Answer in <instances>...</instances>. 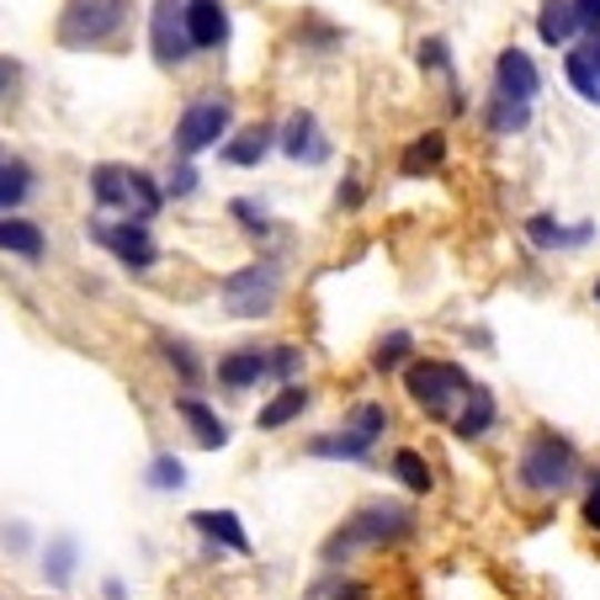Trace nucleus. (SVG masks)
<instances>
[{
    "instance_id": "f257e3e1",
    "label": "nucleus",
    "mask_w": 600,
    "mask_h": 600,
    "mask_svg": "<svg viewBox=\"0 0 600 600\" xmlns=\"http://www.w3.org/2000/svg\"><path fill=\"white\" fill-rule=\"evenodd\" d=\"M409 531H414V516H409L404 504L372 500L324 542V558H346V552H361V548H388V542H404Z\"/></svg>"
},
{
    "instance_id": "f03ea898",
    "label": "nucleus",
    "mask_w": 600,
    "mask_h": 600,
    "mask_svg": "<svg viewBox=\"0 0 600 600\" xmlns=\"http://www.w3.org/2000/svg\"><path fill=\"white\" fill-rule=\"evenodd\" d=\"M91 197L101 208H122L133 223H149L160 213V202H166V192L154 187V176L133 166H97L91 170Z\"/></svg>"
},
{
    "instance_id": "7ed1b4c3",
    "label": "nucleus",
    "mask_w": 600,
    "mask_h": 600,
    "mask_svg": "<svg viewBox=\"0 0 600 600\" xmlns=\"http://www.w3.org/2000/svg\"><path fill=\"white\" fill-rule=\"evenodd\" d=\"M579 479V452L558 431H537L521 447V483L537 494H563Z\"/></svg>"
},
{
    "instance_id": "20e7f679",
    "label": "nucleus",
    "mask_w": 600,
    "mask_h": 600,
    "mask_svg": "<svg viewBox=\"0 0 600 600\" xmlns=\"http://www.w3.org/2000/svg\"><path fill=\"white\" fill-rule=\"evenodd\" d=\"M122 22H128V0H70L59 17V38L70 49H91V43H107Z\"/></svg>"
},
{
    "instance_id": "39448f33",
    "label": "nucleus",
    "mask_w": 600,
    "mask_h": 600,
    "mask_svg": "<svg viewBox=\"0 0 600 600\" xmlns=\"http://www.w3.org/2000/svg\"><path fill=\"white\" fill-rule=\"evenodd\" d=\"M277 292H282V271L271 261L240 266L234 277H223V303H229L234 319H261V313H271Z\"/></svg>"
},
{
    "instance_id": "423d86ee",
    "label": "nucleus",
    "mask_w": 600,
    "mask_h": 600,
    "mask_svg": "<svg viewBox=\"0 0 600 600\" xmlns=\"http://www.w3.org/2000/svg\"><path fill=\"white\" fill-rule=\"evenodd\" d=\"M404 388H409V399L420 409H431V414H447L452 409L457 393H468V372L457 367V361H414L404 372Z\"/></svg>"
},
{
    "instance_id": "0eeeda50",
    "label": "nucleus",
    "mask_w": 600,
    "mask_h": 600,
    "mask_svg": "<svg viewBox=\"0 0 600 600\" xmlns=\"http://www.w3.org/2000/svg\"><path fill=\"white\" fill-rule=\"evenodd\" d=\"M229 122H234V107L223 97H202L192 101L187 112H181V122H176V149L192 160V154H202V149H213L223 133H229Z\"/></svg>"
},
{
    "instance_id": "6e6552de",
    "label": "nucleus",
    "mask_w": 600,
    "mask_h": 600,
    "mask_svg": "<svg viewBox=\"0 0 600 600\" xmlns=\"http://www.w3.org/2000/svg\"><path fill=\"white\" fill-rule=\"evenodd\" d=\"M149 49H154L160 64H181V59L192 53V32H187V6H181V0H154Z\"/></svg>"
},
{
    "instance_id": "1a4fd4ad",
    "label": "nucleus",
    "mask_w": 600,
    "mask_h": 600,
    "mask_svg": "<svg viewBox=\"0 0 600 600\" xmlns=\"http://www.w3.org/2000/svg\"><path fill=\"white\" fill-rule=\"evenodd\" d=\"M91 240L107 244V250H112L122 266H133V271H149L154 256H160L154 240H149V223H133V218H128V223H107V218H97V223H91Z\"/></svg>"
},
{
    "instance_id": "9d476101",
    "label": "nucleus",
    "mask_w": 600,
    "mask_h": 600,
    "mask_svg": "<svg viewBox=\"0 0 600 600\" xmlns=\"http://www.w3.org/2000/svg\"><path fill=\"white\" fill-rule=\"evenodd\" d=\"M494 86H500V97H510V101H521V107H527V101L542 91V74H537V64H531V53L504 49L500 64H494Z\"/></svg>"
},
{
    "instance_id": "9b49d317",
    "label": "nucleus",
    "mask_w": 600,
    "mask_h": 600,
    "mask_svg": "<svg viewBox=\"0 0 600 600\" xmlns=\"http://www.w3.org/2000/svg\"><path fill=\"white\" fill-rule=\"evenodd\" d=\"M187 32H192V49H218L229 38V17L218 0H187Z\"/></svg>"
},
{
    "instance_id": "f8f14e48",
    "label": "nucleus",
    "mask_w": 600,
    "mask_h": 600,
    "mask_svg": "<svg viewBox=\"0 0 600 600\" xmlns=\"http://www.w3.org/2000/svg\"><path fill=\"white\" fill-rule=\"evenodd\" d=\"M261 378H271V357L256 351V346L229 351V357L218 361V383H223V388H250V383H261Z\"/></svg>"
},
{
    "instance_id": "ddd939ff",
    "label": "nucleus",
    "mask_w": 600,
    "mask_h": 600,
    "mask_svg": "<svg viewBox=\"0 0 600 600\" xmlns=\"http://www.w3.org/2000/svg\"><path fill=\"white\" fill-rule=\"evenodd\" d=\"M176 414H181V420L192 426L197 447H208V452H213V447H229V426H223V420H218V414H213L208 404H202V399L181 393V399H176Z\"/></svg>"
},
{
    "instance_id": "4468645a",
    "label": "nucleus",
    "mask_w": 600,
    "mask_h": 600,
    "mask_svg": "<svg viewBox=\"0 0 600 600\" xmlns=\"http://www.w3.org/2000/svg\"><path fill=\"white\" fill-rule=\"evenodd\" d=\"M0 250L6 256H22V261H43V229L32 218H0Z\"/></svg>"
},
{
    "instance_id": "2eb2a0df",
    "label": "nucleus",
    "mask_w": 600,
    "mask_h": 600,
    "mask_svg": "<svg viewBox=\"0 0 600 600\" xmlns=\"http://www.w3.org/2000/svg\"><path fill=\"white\" fill-rule=\"evenodd\" d=\"M192 527L202 531V537L223 542L229 552H250V537H244V527H240V516H234V510H197Z\"/></svg>"
},
{
    "instance_id": "dca6fc26",
    "label": "nucleus",
    "mask_w": 600,
    "mask_h": 600,
    "mask_svg": "<svg viewBox=\"0 0 600 600\" xmlns=\"http://www.w3.org/2000/svg\"><path fill=\"white\" fill-rule=\"evenodd\" d=\"M537 32L548 49H563L569 38L579 32V17H574V0H542V17H537Z\"/></svg>"
},
{
    "instance_id": "f3484780",
    "label": "nucleus",
    "mask_w": 600,
    "mask_h": 600,
    "mask_svg": "<svg viewBox=\"0 0 600 600\" xmlns=\"http://www.w3.org/2000/svg\"><path fill=\"white\" fill-rule=\"evenodd\" d=\"M271 144H277V128L256 122V128H244L234 144H223V160H229V166H261L266 154H271Z\"/></svg>"
},
{
    "instance_id": "a211bd4d",
    "label": "nucleus",
    "mask_w": 600,
    "mask_h": 600,
    "mask_svg": "<svg viewBox=\"0 0 600 600\" xmlns=\"http://www.w3.org/2000/svg\"><path fill=\"white\" fill-rule=\"evenodd\" d=\"M303 409H309V388L288 383L282 393H277V399H271V404L261 409V414H256V426H261V431H282V426H292Z\"/></svg>"
},
{
    "instance_id": "6ab92c4d",
    "label": "nucleus",
    "mask_w": 600,
    "mask_h": 600,
    "mask_svg": "<svg viewBox=\"0 0 600 600\" xmlns=\"http://www.w3.org/2000/svg\"><path fill=\"white\" fill-rule=\"evenodd\" d=\"M489 426H494V393L473 383L468 404L457 414V436H462V441H479V436H489Z\"/></svg>"
},
{
    "instance_id": "aec40b11",
    "label": "nucleus",
    "mask_w": 600,
    "mask_h": 600,
    "mask_svg": "<svg viewBox=\"0 0 600 600\" xmlns=\"http://www.w3.org/2000/svg\"><path fill=\"white\" fill-rule=\"evenodd\" d=\"M282 149H288L292 160H324V154H330V149L319 144V122H313V112H292Z\"/></svg>"
},
{
    "instance_id": "412c9836",
    "label": "nucleus",
    "mask_w": 600,
    "mask_h": 600,
    "mask_svg": "<svg viewBox=\"0 0 600 600\" xmlns=\"http://www.w3.org/2000/svg\"><path fill=\"white\" fill-rule=\"evenodd\" d=\"M527 234H531V244H542V250H558V244H584L596 229L590 223H579V229H563L558 218H548V213H537L527 223Z\"/></svg>"
},
{
    "instance_id": "4be33fe9",
    "label": "nucleus",
    "mask_w": 600,
    "mask_h": 600,
    "mask_svg": "<svg viewBox=\"0 0 600 600\" xmlns=\"http://www.w3.org/2000/svg\"><path fill=\"white\" fill-rule=\"evenodd\" d=\"M447 160V133H420L414 144L404 149V176H426Z\"/></svg>"
},
{
    "instance_id": "5701e85b",
    "label": "nucleus",
    "mask_w": 600,
    "mask_h": 600,
    "mask_svg": "<svg viewBox=\"0 0 600 600\" xmlns=\"http://www.w3.org/2000/svg\"><path fill=\"white\" fill-rule=\"evenodd\" d=\"M309 452L313 457H351V462H361V457L372 452V441H361L357 431H336V436H313Z\"/></svg>"
},
{
    "instance_id": "b1692460",
    "label": "nucleus",
    "mask_w": 600,
    "mask_h": 600,
    "mask_svg": "<svg viewBox=\"0 0 600 600\" xmlns=\"http://www.w3.org/2000/svg\"><path fill=\"white\" fill-rule=\"evenodd\" d=\"M27 192H32V166H22V160H0V213L17 208Z\"/></svg>"
},
{
    "instance_id": "393cba45",
    "label": "nucleus",
    "mask_w": 600,
    "mask_h": 600,
    "mask_svg": "<svg viewBox=\"0 0 600 600\" xmlns=\"http://www.w3.org/2000/svg\"><path fill=\"white\" fill-rule=\"evenodd\" d=\"M393 473H399V483H404L409 494H431V462L420 452H393Z\"/></svg>"
},
{
    "instance_id": "a878e982",
    "label": "nucleus",
    "mask_w": 600,
    "mask_h": 600,
    "mask_svg": "<svg viewBox=\"0 0 600 600\" xmlns=\"http://www.w3.org/2000/svg\"><path fill=\"white\" fill-rule=\"evenodd\" d=\"M563 70H569V80H574L579 97H584V101H600V70L590 64V53L574 49L569 59H563Z\"/></svg>"
},
{
    "instance_id": "bb28decb",
    "label": "nucleus",
    "mask_w": 600,
    "mask_h": 600,
    "mask_svg": "<svg viewBox=\"0 0 600 600\" xmlns=\"http://www.w3.org/2000/svg\"><path fill=\"white\" fill-rule=\"evenodd\" d=\"M527 122H531V112L521 107V101H510V97L494 91V101H489V128H494V133H521Z\"/></svg>"
},
{
    "instance_id": "cd10ccee",
    "label": "nucleus",
    "mask_w": 600,
    "mask_h": 600,
    "mask_svg": "<svg viewBox=\"0 0 600 600\" xmlns=\"http://www.w3.org/2000/svg\"><path fill=\"white\" fill-rule=\"evenodd\" d=\"M346 431H357L361 441H378V436L388 431V409H378V404H357L351 414H346Z\"/></svg>"
},
{
    "instance_id": "c85d7f7f",
    "label": "nucleus",
    "mask_w": 600,
    "mask_h": 600,
    "mask_svg": "<svg viewBox=\"0 0 600 600\" xmlns=\"http://www.w3.org/2000/svg\"><path fill=\"white\" fill-rule=\"evenodd\" d=\"M409 346H414V340H409L404 330L383 336V340H378V351H372V367H378V372H393V367H404V361H409Z\"/></svg>"
},
{
    "instance_id": "c756f323",
    "label": "nucleus",
    "mask_w": 600,
    "mask_h": 600,
    "mask_svg": "<svg viewBox=\"0 0 600 600\" xmlns=\"http://www.w3.org/2000/svg\"><path fill=\"white\" fill-rule=\"evenodd\" d=\"M160 351H166V361L181 372V383H197L202 378V367H197V357H192V346H181V340H160Z\"/></svg>"
},
{
    "instance_id": "7c9ffc66",
    "label": "nucleus",
    "mask_w": 600,
    "mask_h": 600,
    "mask_svg": "<svg viewBox=\"0 0 600 600\" xmlns=\"http://www.w3.org/2000/svg\"><path fill=\"white\" fill-rule=\"evenodd\" d=\"M271 357V378H282V383H292L298 372H303V351L298 346H277V351H266Z\"/></svg>"
},
{
    "instance_id": "2f4dec72",
    "label": "nucleus",
    "mask_w": 600,
    "mask_h": 600,
    "mask_svg": "<svg viewBox=\"0 0 600 600\" xmlns=\"http://www.w3.org/2000/svg\"><path fill=\"white\" fill-rule=\"evenodd\" d=\"M70 569H74V542L70 537H59L49 552V579L53 584H70Z\"/></svg>"
},
{
    "instance_id": "473e14b6",
    "label": "nucleus",
    "mask_w": 600,
    "mask_h": 600,
    "mask_svg": "<svg viewBox=\"0 0 600 600\" xmlns=\"http://www.w3.org/2000/svg\"><path fill=\"white\" fill-rule=\"evenodd\" d=\"M149 483H154V489H181V483H187V468H181L176 457H154V468H149Z\"/></svg>"
},
{
    "instance_id": "72a5a7b5",
    "label": "nucleus",
    "mask_w": 600,
    "mask_h": 600,
    "mask_svg": "<svg viewBox=\"0 0 600 600\" xmlns=\"http://www.w3.org/2000/svg\"><path fill=\"white\" fill-rule=\"evenodd\" d=\"M420 64L426 70H447V38H426L420 43Z\"/></svg>"
},
{
    "instance_id": "f704fd0d",
    "label": "nucleus",
    "mask_w": 600,
    "mask_h": 600,
    "mask_svg": "<svg viewBox=\"0 0 600 600\" xmlns=\"http://www.w3.org/2000/svg\"><path fill=\"white\" fill-rule=\"evenodd\" d=\"M574 17L590 38H600V0H574Z\"/></svg>"
},
{
    "instance_id": "c9c22d12",
    "label": "nucleus",
    "mask_w": 600,
    "mask_h": 600,
    "mask_svg": "<svg viewBox=\"0 0 600 600\" xmlns=\"http://www.w3.org/2000/svg\"><path fill=\"white\" fill-rule=\"evenodd\" d=\"M234 218H244V229H250V234H266V229H271V223H266V213L256 208V202H234Z\"/></svg>"
},
{
    "instance_id": "e433bc0d",
    "label": "nucleus",
    "mask_w": 600,
    "mask_h": 600,
    "mask_svg": "<svg viewBox=\"0 0 600 600\" xmlns=\"http://www.w3.org/2000/svg\"><path fill=\"white\" fill-rule=\"evenodd\" d=\"M192 187H197V170H192V166H176V176H170V192L187 197Z\"/></svg>"
},
{
    "instance_id": "4c0bfd02",
    "label": "nucleus",
    "mask_w": 600,
    "mask_h": 600,
    "mask_svg": "<svg viewBox=\"0 0 600 600\" xmlns=\"http://www.w3.org/2000/svg\"><path fill=\"white\" fill-rule=\"evenodd\" d=\"M584 521L600 531V473H596V483H590V494H584Z\"/></svg>"
},
{
    "instance_id": "58836bf2",
    "label": "nucleus",
    "mask_w": 600,
    "mask_h": 600,
    "mask_svg": "<svg viewBox=\"0 0 600 600\" xmlns=\"http://www.w3.org/2000/svg\"><path fill=\"white\" fill-rule=\"evenodd\" d=\"M11 86H17V64H11V59H0V101H6Z\"/></svg>"
},
{
    "instance_id": "ea45409f",
    "label": "nucleus",
    "mask_w": 600,
    "mask_h": 600,
    "mask_svg": "<svg viewBox=\"0 0 600 600\" xmlns=\"http://www.w3.org/2000/svg\"><path fill=\"white\" fill-rule=\"evenodd\" d=\"M336 600H367V584L351 579V584H340V590H336Z\"/></svg>"
},
{
    "instance_id": "a19ab883",
    "label": "nucleus",
    "mask_w": 600,
    "mask_h": 600,
    "mask_svg": "<svg viewBox=\"0 0 600 600\" xmlns=\"http://www.w3.org/2000/svg\"><path fill=\"white\" fill-rule=\"evenodd\" d=\"M361 202V187H340V208H357Z\"/></svg>"
},
{
    "instance_id": "79ce46f5",
    "label": "nucleus",
    "mask_w": 600,
    "mask_h": 600,
    "mask_svg": "<svg viewBox=\"0 0 600 600\" xmlns=\"http://www.w3.org/2000/svg\"><path fill=\"white\" fill-rule=\"evenodd\" d=\"M584 53H590V64L600 70V38H590V43H584Z\"/></svg>"
},
{
    "instance_id": "37998d69",
    "label": "nucleus",
    "mask_w": 600,
    "mask_h": 600,
    "mask_svg": "<svg viewBox=\"0 0 600 600\" xmlns=\"http://www.w3.org/2000/svg\"><path fill=\"white\" fill-rule=\"evenodd\" d=\"M596 303H600V282H596Z\"/></svg>"
},
{
    "instance_id": "c03bdc74",
    "label": "nucleus",
    "mask_w": 600,
    "mask_h": 600,
    "mask_svg": "<svg viewBox=\"0 0 600 600\" xmlns=\"http://www.w3.org/2000/svg\"><path fill=\"white\" fill-rule=\"evenodd\" d=\"M0 160H6V154H0Z\"/></svg>"
}]
</instances>
